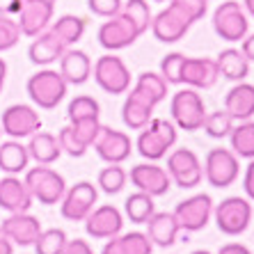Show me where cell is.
<instances>
[{
    "mask_svg": "<svg viewBox=\"0 0 254 254\" xmlns=\"http://www.w3.org/2000/svg\"><path fill=\"white\" fill-rule=\"evenodd\" d=\"M48 2H58V0H48Z\"/></svg>",
    "mask_w": 254,
    "mask_h": 254,
    "instance_id": "obj_57",
    "label": "cell"
},
{
    "mask_svg": "<svg viewBox=\"0 0 254 254\" xmlns=\"http://www.w3.org/2000/svg\"><path fill=\"white\" fill-rule=\"evenodd\" d=\"M110 254H151L154 252V243L149 241L147 234L142 231H128L122 236L108 238L106 248Z\"/></svg>",
    "mask_w": 254,
    "mask_h": 254,
    "instance_id": "obj_28",
    "label": "cell"
},
{
    "mask_svg": "<svg viewBox=\"0 0 254 254\" xmlns=\"http://www.w3.org/2000/svg\"><path fill=\"white\" fill-rule=\"evenodd\" d=\"M137 37H140L137 28L133 25V21H130L128 16H124L122 12H119L117 16L108 18L106 23L99 28V32H96L99 44L106 48V51H110V53L133 46V44L137 42Z\"/></svg>",
    "mask_w": 254,
    "mask_h": 254,
    "instance_id": "obj_11",
    "label": "cell"
},
{
    "mask_svg": "<svg viewBox=\"0 0 254 254\" xmlns=\"http://www.w3.org/2000/svg\"><path fill=\"white\" fill-rule=\"evenodd\" d=\"M122 14L128 16L133 21V25L137 28L140 35H144L149 28H151V9H149L147 0H126V5L122 7Z\"/></svg>",
    "mask_w": 254,
    "mask_h": 254,
    "instance_id": "obj_35",
    "label": "cell"
},
{
    "mask_svg": "<svg viewBox=\"0 0 254 254\" xmlns=\"http://www.w3.org/2000/svg\"><path fill=\"white\" fill-rule=\"evenodd\" d=\"M18 42H21V28H18L16 18L0 14V53L12 51Z\"/></svg>",
    "mask_w": 254,
    "mask_h": 254,
    "instance_id": "obj_42",
    "label": "cell"
},
{
    "mask_svg": "<svg viewBox=\"0 0 254 254\" xmlns=\"http://www.w3.org/2000/svg\"><path fill=\"white\" fill-rule=\"evenodd\" d=\"M248 14L241 7V2L236 0H227V2H220L218 9L213 12V30L220 39L225 42H243L248 37Z\"/></svg>",
    "mask_w": 254,
    "mask_h": 254,
    "instance_id": "obj_5",
    "label": "cell"
},
{
    "mask_svg": "<svg viewBox=\"0 0 254 254\" xmlns=\"http://www.w3.org/2000/svg\"><path fill=\"white\" fill-rule=\"evenodd\" d=\"M215 64H218L220 76L227 78V80H236V83L245 80L250 73V60L245 58L243 51H238V48H225V51L218 55Z\"/></svg>",
    "mask_w": 254,
    "mask_h": 254,
    "instance_id": "obj_29",
    "label": "cell"
},
{
    "mask_svg": "<svg viewBox=\"0 0 254 254\" xmlns=\"http://www.w3.org/2000/svg\"><path fill=\"white\" fill-rule=\"evenodd\" d=\"M128 179L140 192H147L151 197H163L172 188V179L167 170L156 163H140V165L130 167Z\"/></svg>",
    "mask_w": 254,
    "mask_h": 254,
    "instance_id": "obj_15",
    "label": "cell"
},
{
    "mask_svg": "<svg viewBox=\"0 0 254 254\" xmlns=\"http://www.w3.org/2000/svg\"><path fill=\"white\" fill-rule=\"evenodd\" d=\"M229 142H231V151L241 158H254V122L245 119L234 124L229 133Z\"/></svg>",
    "mask_w": 254,
    "mask_h": 254,
    "instance_id": "obj_31",
    "label": "cell"
},
{
    "mask_svg": "<svg viewBox=\"0 0 254 254\" xmlns=\"http://www.w3.org/2000/svg\"><path fill=\"white\" fill-rule=\"evenodd\" d=\"M58 140H60V147H62V151H64V154H69V156H73V158H80V156H85V151H87V147H85L83 142L73 135L71 126H64V128L60 130V133H58Z\"/></svg>",
    "mask_w": 254,
    "mask_h": 254,
    "instance_id": "obj_44",
    "label": "cell"
},
{
    "mask_svg": "<svg viewBox=\"0 0 254 254\" xmlns=\"http://www.w3.org/2000/svg\"><path fill=\"white\" fill-rule=\"evenodd\" d=\"M220 71L211 58H186L181 66V83L192 89H211L218 83Z\"/></svg>",
    "mask_w": 254,
    "mask_h": 254,
    "instance_id": "obj_21",
    "label": "cell"
},
{
    "mask_svg": "<svg viewBox=\"0 0 254 254\" xmlns=\"http://www.w3.org/2000/svg\"><path fill=\"white\" fill-rule=\"evenodd\" d=\"M94 151L99 154L101 160H106L108 165H122L124 160L130 158V151H133V142L126 135L124 130H117L113 126H103L101 124L99 135L94 140Z\"/></svg>",
    "mask_w": 254,
    "mask_h": 254,
    "instance_id": "obj_12",
    "label": "cell"
},
{
    "mask_svg": "<svg viewBox=\"0 0 254 254\" xmlns=\"http://www.w3.org/2000/svg\"><path fill=\"white\" fill-rule=\"evenodd\" d=\"M94 80L103 92H108V94H113V96L126 94L130 89V71L122 58L108 53V55L96 60Z\"/></svg>",
    "mask_w": 254,
    "mask_h": 254,
    "instance_id": "obj_9",
    "label": "cell"
},
{
    "mask_svg": "<svg viewBox=\"0 0 254 254\" xmlns=\"http://www.w3.org/2000/svg\"><path fill=\"white\" fill-rule=\"evenodd\" d=\"M55 2L48 0H23V5L16 14V23L21 28V35L25 37H37L39 32L48 28V23L53 21Z\"/></svg>",
    "mask_w": 254,
    "mask_h": 254,
    "instance_id": "obj_16",
    "label": "cell"
},
{
    "mask_svg": "<svg viewBox=\"0 0 254 254\" xmlns=\"http://www.w3.org/2000/svg\"><path fill=\"white\" fill-rule=\"evenodd\" d=\"M71 130H73V135L78 137V140L83 142L85 147H92L96 140V135H99L101 130V122L99 117H89V119H78V122H69Z\"/></svg>",
    "mask_w": 254,
    "mask_h": 254,
    "instance_id": "obj_40",
    "label": "cell"
},
{
    "mask_svg": "<svg viewBox=\"0 0 254 254\" xmlns=\"http://www.w3.org/2000/svg\"><path fill=\"white\" fill-rule=\"evenodd\" d=\"M83 222L87 236L96 238V241H108V238L119 236L122 227H124V218H122L119 208L113 204H103V206L94 208Z\"/></svg>",
    "mask_w": 254,
    "mask_h": 254,
    "instance_id": "obj_17",
    "label": "cell"
},
{
    "mask_svg": "<svg viewBox=\"0 0 254 254\" xmlns=\"http://www.w3.org/2000/svg\"><path fill=\"white\" fill-rule=\"evenodd\" d=\"M0 135H2V128H0Z\"/></svg>",
    "mask_w": 254,
    "mask_h": 254,
    "instance_id": "obj_58",
    "label": "cell"
},
{
    "mask_svg": "<svg viewBox=\"0 0 254 254\" xmlns=\"http://www.w3.org/2000/svg\"><path fill=\"white\" fill-rule=\"evenodd\" d=\"M23 181L28 184L30 192H32V199H37L44 206L60 204L62 197H64V190H66L64 177L46 165H37V167L25 170Z\"/></svg>",
    "mask_w": 254,
    "mask_h": 254,
    "instance_id": "obj_4",
    "label": "cell"
},
{
    "mask_svg": "<svg viewBox=\"0 0 254 254\" xmlns=\"http://www.w3.org/2000/svg\"><path fill=\"white\" fill-rule=\"evenodd\" d=\"M135 87H140L144 94H149L156 103L165 101V96H167L165 78L160 76V73H154V71H144V73H140L137 80H135Z\"/></svg>",
    "mask_w": 254,
    "mask_h": 254,
    "instance_id": "obj_39",
    "label": "cell"
},
{
    "mask_svg": "<svg viewBox=\"0 0 254 254\" xmlns=\"http://www.w3.org/2000/svg\"><path fill=\"white\" fill-rule=\"evenodd\" d=\"M28 154L32 160H37V165H53L62 156V147H60V140L55 135H51L46 130H37L30 135Z\"/></svg>",
    "mask_w": 254,
    "mask_h": 254,
    "instance_id": "obj_27",
    "label": "cell"
},
{
    "mask_svg": "<svg viewBox=\"0 0 254 254\" xmlns=\"http://www.w3.org/2000/svg\"><path fill=\"white\" fill-rule=\"evenodd\" d=\"M62 254H94V250H92V245H89L87 241H83V238H73V241H66Z\"/></svg>",
    "mask_w": 254,
    "mask_h": 254,
    "instance_id": "obj_46",
    "label": "cell"
},
{
    "mask_svg": "<svg viewBox=\"0 0 254 254\" xmlns=\"http://www.w3.org/2000/svg\"><path fill=\"white\" fill-rule=\"evenodd\" d=\"M206 2H208V0H206Z\"/></svg>",
    "mask_w": 254,
    "mask_h": 254,
    "instance_id": "obj_59",
    "label": "cell"
},
{
    "mask_svg": "<svg viewBox=\"0 0 254 254\" xmlns=\"http://www.w3.org/2000/svg\"><path fill=\"white\" fill-rule=\"evenodd\" d=\"M21 5H23V0H0V14L2 16H14V14H18Z\"/></svg>",
    "mask_w": 254,
    "mask_h": 254,
    "instance_id": "obj_48",
    "label": "cell"
},
{
    "mask_svg": "<svg viewBox=\"0 0 254 254\" xmlns=\"http://www.w3.org/2000/svg\"><path fill=\"white\" fill-rule=\"evenodd\" d=\"M32 192H30L28 184L21 181L16 174L0 179V208H5L9 213H25L32 206Z\"/></svg>",
    "mask_w": 254,
    "mask_h": 254,
    "instance_id": "obj_22",
    "label": "cell"
},
{
    "mask_svg": "<svg viewBox=\"0 0 254 254\" xmlns=\"http://www.w3.org/2000/svg\"><path fill=\"white\" fill-rule=\"evenodd\" d=\"M144 225H147L149 241L154 243V245H158V248H170V245H174L179 231H181L177 218H174V213H154Z\"/></svg>",
    "mask_w": 254,
    "mask_h": 254,
    "instance_id": "obj_26",
    "label": "cell"
},
{
    "mask_svg": "<svg viewBox=\"0 0 254 254\" xmlns=\"http://www.w3.org/2000/svg\"><path fill=\"white\" fill-rule=\"evenodd\" d=\"M0 128L12 140H23V137H30L32 133H37V130H42V117L32 106L16 103V106H9L2 113Z\"/></svg>",
    "mask_w": 254,
    "mask_h": 254,
    "instance_id": "obj_13",
    "label": "cell"
},
{
    "mask_svg": "<svg viewBox=\"0 0 254 254\" xmlns=\"http://www.w3.org/2000/svg\"><path fill=\"white\" fill-rule=\"evenodd\" d=\"M243 190H245L248 199L254 201V158L250 160V165L245 167V174H243Z\"/></svg>",
    "mask_w": 254,
    "mask_h": 254,
    "instance_id": "obj_47",
    "label": "cell"
},
{
    "mask_svg": "<svg viewBox=\"0 0 254 254\" xmlns=\"http://www.w3.org/2000/svg\"><path fill=\"white\" fill-rule=\"evenodd\" d=\"M28 96L32 99L35 106H39L42 110H53L60 106V101L66 96V80L62 78L60 71L53 69H42L32 73L28 78Z\"/></svg>",
    "mask_w": 254,
    "mask_h": 254,
    "instance_id": "obj_2",
    "label": "cell"
},
{
    "mask_svg": "<svg viewBox=\"0 0 254 254\" xmlns=\"http://www.w3.org/2000/svg\"><path fill=\"white\" fill-rule=\"evenodd\" d=\"M225 110L234 117V122H245L254 117V85L238 83L227 92Z\"/></svg>",
    "mask_w": 254,
    "mask_h": 254,
    "instance_id": "obj_25",
    "label": "cell"
},
{
    "mask_svg": "<svg viewBox=\"0 0 254 254\" xmlns=\"http://www.w3.org/2000/svg\"><path fill=\"white\" fill-rule=\"evenodd\" d=\"M241 174L238 156L225 147L211 149L204 158V179L213 188H229Z\"/></svg>",
    "mask_w": 254,
    "mask_h": 254,
    "instance_id": "obj_6",
    "label": "cell"
},
{
    "mask_svg": "<svg viewBox=\"0 0 254 254\" xmlns=\"http://www.w3.org/2000/svg\"><path fill=\"white\" fill-rule=\"evenodd\" d=\"M126 181H128L126 170L122 165H115V163L113 165H108V167H103V170L99 172V186L106 195H117V192H122V188L126 186Z\"/></svg>",
    "mask_w": 254,
    "mask_h": 254,
    "instance_id": "obj_36",
    "label": "cell"
},
{
    "mask_svg": "<svg viewBox=\"0 0 254 254\" xmlns=\"http://www.w3.org/2000/svg\"><path fill=\"white\" fill-rule=\"evenodd\" d=\"M124 211H126V218L135 225H144L151 215L156 213V204H154V197L147 195V192H133L130 197H126L124 201Z\"/></svg>",
    "mask_w": 254,
    "mask_h": 254,
    "instance_id": "obj_33",
    "label": "cell"
},
{
    "mask_svg": "<svg viewBox=\"0 0 254 254\" xmlns=\"http://www.w3.org/2000/svg\"><path fill=\"white\" fill-rule=\"evenodd\" d=\"M170 113H172L174 126L192 133V130H199L201 124H204V119H206V106H204V99L197 94V89L186 87V89H179L177 94L172 96Z\"/></svg>",
    "mask_w": 254,
    "mask_h": 254,
    "instance_id": "obj_3",
    "label": "cell"
},
{
    "mask_svg": "<svg viewBox=\"0 0 254 254\" xmlns=\"http://www.w3.org/2000/svg\"><path fill=\"white\" fill-rule=\"evenodd\" d=\"M215 225L227 236H241L252 222V204L245 197H227L215 206Z\"/></svg>",
    "mask_w": 254,
    "mask_h": 254,
    "instance_id": "obj_7",
    "label": "cell"
},
{
    "mask_svg": "<svg viewBox=\"0 0 254 254\" xmlns=\"http://www.w3.org/2000/svg\"><path fill=\"white\" fill-rule=\"evenodd\" d=\"M213 215V199L206 192L192 195L188 199L179 201L174 208V218L184 231H201L208 225Z\"/></svg>",
    "mask_w": 254,
    "mask_h": 254,
    "instance_id": "obj_14",
    "label": "cell"
},
{
    "mask_svg": "<svg viewBox=\"0 0 254 254\" xmlns=\"http://www.w3.org/2000/svg\"><path fill=\"white\" fill-rule=\"evenodd\" d=\"M60 73L66 80V85H83L92 76V60L85 51L66 48L60 58Z\"/></svg>",
    "mask_w": 254,
    "mask_h": 254,
    "instance_id": "obj_24",
    "label": "cell"
},
{
    "mask_svg": "<svg viewBox=\"0 0 254 254\" xmlns=\"http://www.w3.org/2000/svg\"><path fill=\"white\" fill-rule=\"evenodd\" d=\"M30 154L18 140H9L0 144V170L5 174H21L28 170Z\"/></svg>",
    "mask_w": 254,
    "mask_h": 254,
    "instance_id": "obj_30",
    "label": "cell"
},
{
    "mask_svg": "<svg viewBox=\"0 0 254 254\" xmlns=\"http://www.w3.org/2000/svg\"><path fill=\"white\" fill-rule=\"evenodd\" d=\"M174 144H177V126H174V122L151 117V122L144 128H140L135 149L142 158L160 160V158H165L167 151Z\"/></svg>",
    "mask_w": 254,
    "mask_h": 254,
    "instance_id": "obj_1",
    "label": "cell"
},
{
    "mask_svg": "<svg viewBox=\"0 0 254 254\" xmlns=\"http://www.w3.org/2000/svg\"><path fill=\"white\" fill-rule=\"evenodd\" d=\"M2 234H5L14 245H21V248H30V245H35L39 234H42V222L35 218V215H30L28 211L25 213H12L9 218L2 220V225H0Z\"/></svg>",
    "mask_w": 254,
    "mask_h": 254,
    "instance_id": "obj_19",
    "label": "cell"
},
{
    "mask_svg": "<svg viewBox=\"0 0 254 254\" xmlns=\"http://www.w3.org/2000/svg\"><path fill=\"white\" fill-rule=\"evenodd\" d=\"M158 106L151 96H147L142 89L133 87L130 94L126 96L124 106H122V119L130 130H140L151 122L154 117V108Z\"/></svg>",
    "mask_w": 254,
    "mask_h": 254,
    "instance_id": "obj_20",
    "label": "cell"
},
{
    "mask_svg": "<svg viewBox=\"0 0 254 254\" xmlns=\"http://www.w3.org/2000/svg\"><path fill=\"white\" fill-rule=\"evenodd\" d=\"M101 115V106L94 96L80 94L69 103L66 108V117L69 122H78V119H89V117H99Z\"/></svg>",
    "mask_w": 254,
    "mask_h": 254,
    "instance_id": "obj_38",
    "label": "cell"
},
{
    "mask_svg": "<svg viewBox=\"0 0 254 254\" xmlns=\"http://www.w3.org/2000/svg\"><path fill=\"white\" fill-rule=\"evenodd\" d=\"M243 9H245V14H250L254 18V0H243Z\"/></svg>",
    "mask_w": 254,
    "mask_h": 254,
    "instance_id": "obj_53",
    "label": "cell"
},
{
    "mask_svg": "<svg viewBox=\"0 0 254 254\" xmlns=\"http://www.w3.org/2000/svg\"><path fill=\"white\" fill-rule=\"evenodd\" d=\"M101 254H110V252H108V250H101Z\"/></svg>",
    "mask_w": 254,
    "mask_h": 254,
    "instance_id": "obj_55",
    "label": "cell"
},
{
    "mask_svg": "<svg viewBox=\"0 0 254 254\" xmlns=\"http://www.w3.org/2000/svg\"><path fill=\"white\" fill-rule=\"evenodd\" d=\"M167 174H170L172 184L179 188H195L204 179V167H201L199 156L192 149H174L167 156Z\"/></svg>",
    "mask_w": 254,
    "mask_h": 254,
    "instance_id": "obj_8",
    "label": "cell"
},
{
    "mask_svg": "<svg viewBox=\"0 0 254 254\" xmlns=\"http://www.w3.org/2000/svg\"><path fill=\"white\" fill-rule=\"evenodd\" d=\"M241 51H243V55H245L250 62H254V35H250V37H245V39H243Z\"/></svg>",
    "mask_w": 254,
    "mask_h": 254,
    "instance_id": "obj_50",
    "label": "cell"
},
{
    "mask_svg": "<svg viewBox=\"0 0 254 254\" xmlns=\"http://www.w3.org/2000/svg\"><path fill=\"white\" fill-rule=\"evenodd\" d=\"M154 2H165V0H154Z\"/></svg>",
    "mask_w": 254,
    "mask_h": 254,
    "instance_id": "obj_56",
    "label": "cell"
},
{
    "mask_svg": "<svg viewBox=\"0 0 254 254\" xmlns=\"http://www.w3.org/2000/svg\"><path fill=\"white\" fill-rule=\"evenodd\" d=\"M87 7L89 12L96 14V16L110 18L122 12V0H87Z\"/></svg>",
    "mask_w": 254,
    "mask_h": 254,
    "instance_id": "obj_45",
    "label": "cell"
},
{
    "mask_svg": "<svg viewBox=\"0 0 254 254\" xmlns=\"http://www.w3.org/2000/svg\"><path fill=\"white\" fill-rule=\"evenodd\" d=\"M5 78H7V64H5V60L0 58V92L5 87Z\"/></svg>",
    "mask_w": 254,
    "mask_h": 254,
    "instance_id": "obj_52",
    "label": "cell"
},
{
    "mask_svg": "<svg viewBox=\"0 0 254 254\" xmlns=\"http://www.w3.org/2000/svg\"><path fill=\"white\" fill-rule=\"evenodd\" d=\"M190 254H213V252H208V250H195V252H190Z\"/></svg>",
    "mask_w": 254,
    "mask_h": 254,
    "instance_id": "obj_54",
    "label": "cell"
},
{
    "mask_svg": "<svg viewBox=\"0 0 254 254\" xmlns=\"http://www.w3.org/2000/svg\"><path fill=\"white\" fill-rule=\"evenodd\" d=\"M64 51L66 46L62 44V39L55 32H51V30H44L37 37H32V44L28 46V58L37 66H48L53 62H58Z\"/></svg>",
    "mask_w": 254,
    "mask_h": 254,
    "instance_id": "obj_23",
    "label": "cell"
},
{
    "mask_svg": "<svg viewBox=\"0 0 254 254\" xmlns=\"http://www.w3.org/2000/svg\"><path fill=\"white\" fill-rule=\"evenodd\" d=\"M170 5L184 14L190 23H197L206 14V0H170Z\"/></svg>",
    "mask_w": 254,
    "mask_h": 254,
    "instance_id": "obj_43",
    "label": "cell"
},
{
    "mask_svg": "<svg viewBox=\"0 0 254 254\" xmlns=\"http://www.w3.org/2000/svg\"><path fill=\"white\" fill-rule=\"evenodd\" d=\"M184 53H167L160 60V76L167 85H181V66H184Z\"/></svg>",
    "mask_w": 254,
    "mask_h": 254,
    "instance_id": "obj_41",
    "label": "cell"
},
{
    "mask_svg": "<svg viewBox=\"0 0 254 254\" xmlns=\"http://www.w3.org/2000/svg\"><path fill=\"white\" fill-rule=\"evenodd\" d=\"M96 199H99V190L89 181H78L76 186L64 190L62 204H60V213L62 218L71 220V222H83L89 213L96 208Z\"/></svg>",
    "mask_w": 254,
    "mask_h": 254,
    "instance_id": "obj_10",
    "label": "cell"
},
{
    "mask_svg": "<svg viewBox=\"0 0 254 254\" xmlns=\"http://www.w3.org/2000/svg\"><path fill=\"white\" fill-rule=\"evenodd\" d=\"M190 21L184 16V14L174 9L172 5H167V9L158 12L154 18H151V32L158 42L163 44H174L179 39H184L190 30Z\"/></svg>",
    "mask_w": 254,
    "mask_h": 254,
    "instance_id": "obj_18",
    "label": "cell"
},
{
    "mask_svg": "<svg viewBox=\"0 0 254 254\" xmlns=\"http://www.w3.org/2000/svg\"><path fill=\"white\" fill-rule=\"evenodd\" d=\"M85 28H87L85 18L73 16V14H64V16H60L58 21H53L51 32H55V35L62 39L64 46H71V44H78L83 39Z\"/></svg>",
    "mask_w": 254,
    "mask_h": 254,
    "instance_id": "obj_32",
    "label": "cell"
},
{
    "mask_svg": "<svg viewBox=\"0 0 254 254\" xmlns=\"http://www.w3.org/2000/svg\"><path fill=\"white\" fill-rule=\"evenodd\" d=\"M66 234L62 229H42L39 238L35 243V252L37 254H62L66 245Z\"/></svg>",
    "mask_w": 254,
    "mask_h": 254,
    "instance_id": "obj_37",
    "label": "cell"
},
{
    "mask_svg": "<svg viewBox=\"0 0 254 254\" xmlns=\"http://www.w3.org/2000/svg\"><path fill=\"white\" fill-rule=\"evenodd\" d=\"M218 254H252V252L241 243H227V245H222L218 250Z\"/></svg>",
    "mask_w": 254,
    "mask_h": 254,
    "instance_id": "obj_49",
    "label": "cell"
},
{
    "mask_svg": "<svg viewBox=\"0 0 254 254\" xmlns=\"http://www.w3.org/2000/svg\"><path fill=\"white\" fill-rule=\"evenodd\" d=\"M234 117H231L227 110H213V113H206V119H204V133L208 137H215V140H222V137H229L231 128H234Z\"/></svg>",
    "mask_w": 254,
    "mask_h": 254,
    "instance_id": "obj_34",
    "label": "cell"
},
{
    "mask_svg": "<svg viewBox=\"0 0 254 254\" xmlns=\"http://www.w3.org/2000/svg\"><path fill=\"white\" fill-rule=\"evenodd\" d=\"M0 254H14V243L2 234V229H0Z\"/></svg>",
    "mask_w": 254,
    "mask_h": 254,
    "instance_id": "obj_51",
    "label": "cell"
}]
</instances>
